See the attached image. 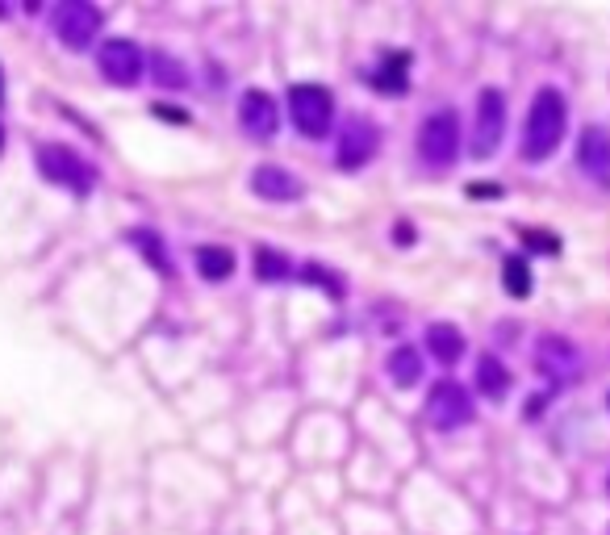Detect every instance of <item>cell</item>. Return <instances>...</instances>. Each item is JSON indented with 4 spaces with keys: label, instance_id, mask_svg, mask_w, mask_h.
<instances>
[{
    "label": "cell",
    "instance_id": "cell-1",
    "mask_svg": "<svg viewBox=\"0 0 610 535\" xmlns=\"http://www.w3.org/2000/svg\"><path fill=\"white\" fill-rule=\"evenodd\" d=\"M565 118H569L565 97L556 88H539L523 126V159H548L560 147V138H565Z\"/></svg>",
    "mask_w": 610,
    "mask_h": 535
},
{
    "label": "cell",
    "instance_id": "cell-2",
    "mask_svg": "<svg viewBox=\"0 0 610 535\" xmlns=\"http://www.w3.org/2000/svg\"><path fill=\"white\" fill-rule=\"evenodd\" d=\"M456 151H460V118H456V109H435L418 130V159L427 168L443 172V168L456 164Z\"/></svg>",
    "mask_w": 610,
    "mask_h": 535
},
{
    "label": "cell",
    "instance_id": "cell-3",
    "mask_svg": "<svg viewBox=\"0 0 610 535\" xmlns=\"http://www.w3.org/2000/svg\"><path fill=\"white\" fill-rule=\"evenodd\" d=\"M289 118L305 138H326L335 122V97L322 84H297L289 92Z\"/></svg>",
    "mask_w": 610,
    "mask_h": 535
},
{
    "label": "cell",
    "instance_id": "cell-4",
    "mask_svg": "<svg viewBox=\"0 0 610 535\" xmlns=\"http://www.w3.org/2000/svg\"><path fill=\"white\" fill-rule=\"evenodd\" d=\"M38 172L72 193H92V184H97V168H92L84 155H76L72 147H59V143L38 147Z\"/></svg>",
    "mask_w": 610,
    "mask_h": 535
},
{
    "label": "cell",
    "instance_id": "cell-5",
    "mask_svg": "<svg viewBox=\"0 0 610 535\" xmlns=\"http://www.w3.org/2000/svg\"><path fill=\"white\" fill-rule=\"evenodd\" d=\"M97 67H101V76L117 88H130L143 80L147 72V55L138 51V42L130 38H105V46L97 51Z\"/></svg>",
    "mask_w": 610,
    "mask_h": 535
},
{
    "label": "cell",
    "instance_id": "cell-6",
    "mask_svg": "<svg viewBox=\"0 0 610 535\" xmlns=\"http://www.w3.org/2000/svg\"><path fill=\"white\" fill-rule=\"evenodd\" d=\"M502 134H506V97L502 88H485L477 97V118H473V159L494 155Z\"/></svg>",
    "mask_w": 610,
    "mask_h": 535
},
{
    "label": "cell",
    "instance_id": "cell-7",
    "mask_svg": "<svg viewBox=\"0 0 610 535\" xmlns=\"http://www.w3.org/2000/svg\"><path fill=\"white\" fill-rule=\"evenodd\" d=\"M55 34L67 51H88L92 38L101 34V9L88 0H67L55 9Z\"/></svg>",
    "mask_w": 610,
    "mask_h": 535
},
{
    "label": "cell",
    "instance_id": "cell-8",
    "mask_svg": "<svg viewBox=\"0 0 610 535\" xmlns=\"http://www.w3.org/2000/svg\"><path fill=\"white\" fill-rule=\"evenodd\" d=\"M377 126L368 118H347L343 130H339V147H335V164L343 172H360L372 155H377Z\"/></svg>",
    "mask_w": 610,
    "mask_h": 535
},
{
    "label": "cell",
    "instance_id": "cell-9",
    "mask_svg": "<svg viewBox=\"0 0 610 535\" xmlns=\"http://www.w3.org/2000/svg\"><path fill=\"white\" fill-rule=\"evenodd\" d=\"M427 418L439 427V431H456L464 427L468 418H473V398H468V389L456 385V381H439L427 398Z\"/></svg>",
    "mask_w": 610,
    "mask_h": 535
},
{
    "label": "cell",
    "instance_id": "cell-10",
    "mask_svg": "<svg viewBox=\"0 0 610 535\" xmlns=\"http://www.w3.org/2000/svg\"><path fill=\"white\" fill-rule=\"evenodd\" d=\"M239 126L255 138V143H268V138H276L280 130V109L272 101V92L264 88H247L239 97Z\"/></svg>",
    "mask_w": 610,
    "mask_h": 535
},
{
    "label": "cell",
    "instance_id": "cell-11",
    "mask_svg": "<svg viewBox=\"0 0 610 535\" xmlns=\"http://www.w3.org/2000/svg\"><path fill=\"white\" fill-rule=\"evenodd\" d=\"M535 364L548 372L552 381H573L577 377V368H581V356H577V347L569 339H560V335H544L535 343Z\"/></svg>",
    "mask_w": 610,
    "mask_h": 535
},
{
    "label": "cell",
    "instance_id": "cell-12",
    "mask_svg": "<svg viewBox=\"0 0 610 535\" xmlns=\"http://www.w3.org/2000/svg\"><path fill=\"white\" fill-rule=\"evenodd\" d=\"M251 189L255 197H264V201H276V205H289L305 193V184L289 172V168H280V164H260L251 172Z\"/></svg>",
    "mask_w": 610,
    "mask_h": 535
},
{
    "label": "cell",
    "instance_id": "cell-13",
    "mask_svg": "<svg viewBox=\"0 0 610 535\" xmlns=\"http://www.w3.org/2000/svg\"><path fill=\"white\" fill-rule=\"evenodd\" d=\"M577 164H581L585 176L598 180V184L610 180V130H602V126H585L581 130V138H577Z\"/></svg>",
    "mask_w": 610,
    "mask_h": 535
},
{
    "label": "cell",
    "instance_id": "cell-14",
    "mask_svg": "<svg viewBox=\"0 0 610 535\" xmlns=\"http://www.w3.org/2000/svg\"><path fill=\"white\" fill-rule=\"evenodd\" d=\"M427 347L439 364H456L464 356V335L452 327V322H431L427 327Z\"/></svg>",
    "mask_w": 610,
    "mask_h": 535
},
{
    "label": "cell",
    "instance_id": "cell-15",
    "mask_svg": "<svg viewBox=\"0 0 610 535\" xmlns=\"http://www.w3.org/2000/svg\"><path fill=\"white\" fill-rule=\"evenodd\" d=\"M197 272L205 276V281H226V276L234 272V251L218 247V243L197 247Z\"/></svg>",
    "mask_w": 610,
    "mask_h": 535
},
{
    "label": "cell",
    "instance_id": "cell-16",
    "mask_svg": "<svg viewBox=\"0 0 610 535\" xmlns=\"http://www.w3.org/2000/svg\"><path fill=\"white\" fill-rule=\"evenodd\" d=\"M477 389L485 393V398H506L510 389V372L498 356H481L477 360Z\"/></svg>",
    "mask_w": 610,
    "mask_h": 535
},
{
    "label": "cell",
    "instance_id": "cell-17",
    "mask_svg": "<svg viewBox=\"0 0 610 535\" xmlns=\"http://www.w3.org/2000/svg\"><path fill=\"white\" fill-rule=\"evenodd\" d=\"M418 377H422V356L414 352L410 343L406 347H393V356H389V381L402 385V389H410V385H418Z\"/></svg>",
    "mask_w": 610,
    "mask_h": 535
},
{
    "label": "cell",
    "instance_id": "cell-18",
    "mask_svg": "<svg viewBox=\"0 0 610 535\" xmlns=\"http://www.w3.org/2000/svg\"><path fill=\"white\" fill-rule=\"evenodd\" d=\"M130 243H134L138 255H147L155 272H163V276L172 272V260H168V251H163V239L155 235V230H130Z\"/></svg>",
    "mask_w": 610,
    "mask_h": 535
},
{
    "label": "cell",
    "instance_id": "cell-19",
    "mask_svg": "<svg viewBox=\"0 0 610 535\" xmlns=\"http://www.w3.org/2000/svg\"><path fill=\"white\" fill-rule=\"evenodd\" d=\"M502 285H506L510 297H519V301L531 293V268H527L523 255H510V260L502 264Z\"/></svg>",
    "mask_w": 610,
    "mask_h": 535
},
{
    "label": "cell",
    "instance_id": "cell-20",
    "mask_svg": "<svg viewBox=\"0 0 610 535\" xmlns=\"http://www.w3.org/2000/svg\"><path fill=\"white\" fill-rule=\"evenodd\" d=\"M255 276H260V281H285V276H289V260H285V251L255 247Z\"/></svg>",
    "mask_w": 610,
    "mask_h": 535
},
{
    "label": "cell",
    "instance_id": "cell-21",
    "mask_svg": "<svg viewBox=\"0 0 610 535\" xmlns=\"http://www.w3.org/2000/svg\"><path fill=\"white\" fill-rule=\"evenodd\" d=\"M151 67H155V80L163 88H184V84H189V72H184L180 59H172L168 51H155L151 55Z\"/></svg>",
    "mask_w": 610,
    "mask_h": 535
},
{
    "label": "cell",
    "instance_id": "cell-22",
    "mask_svg": "<svg viewBox=\"0 0 610 535\" xmlns=\"http://www.w3.org/2000/svg\"><path fill=\"white\" fill-rule=\"evenodd\" d=\"M406 76H410V55H389V63L372 80H377L381 88H389V92H397V88H406Z\"/></svg>",
    "mask_w": 610,
    "mask_h": 535
},
{
    "label": "cell",
    "instance_id": "cell-23",
    "mask_svg": "<svg viewBox=\"0 0 610 535\" xmlns=\"http://www.w3.org/2000/svg\"><path fill=\"white\" fill-rule=\"evenodd\" d=\"M301 276H305V281H318V285H326L331 293H343V281H335V276H326V272H322V264H310V268H305Z\"/></svg>",
    "mask_w": 610,
    "mask_h": 535
},
{
    "label": "cell",
    "instance_id": "cell-24",
    "mask_svg": "<svg viewBox=\"0 0 610 535\" xmlns=\"http://www.w3.org/2000/svg\"><path fill=\"white\" fill-rule=\"evenodd\" d=\"M527 247H535V251H560V243L548 235V230H527Z\"/></svg>",
    "mask_w": 610,
    "mask_h": 535
},
{
    "label": "cell",
    "instance_id": "cell-25",
    "mask_svg": "<svg viewBox=\"0 0 610 535\" xmlns=\"http://www.w3.org/2000/svg\"><path fill=\"white\" fill-rule=\"evenodd\" d=\"M494 184H468V197H494Z\"/></svg>",
    "mask_w": 610,
    "mask_h": 535
},
{
    "label": "cell",
    "instance_id": "cell-26",
    "mask_svg": "<svg viewBox=\"0 0 610 535\" xmlns=\"http://www.w3.org/2000/svg\"><path fill=\"white\" fill-rule=\"evenodd\" d=\"M0 147H5V134H0Z\"/></svg>",
    "mask_w": 610,
    "mask_h": 535
}]
</instances>
